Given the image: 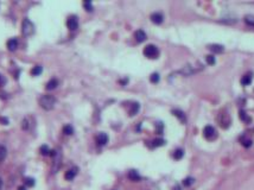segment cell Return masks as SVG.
Masks as SVG:
<instances>
[{
  "label": "cell",
  "mask_w": 254,
  "mask_h": 190,
  "mask_svg": "<svg viewBox=\"0 0 254 190\" xmlns=\"http://www.w3.org/2000/svg\"><path fill=\"white\" fill-rule=\"evenodd\" d=\"M240 119L243 120L245 123H250V118H249V117L246 114V112H243V111L240 112Z\"/></svg>",
  "instance_id": "obj_29"
},
{
  "label": "cell",
  "mask_w": 254,
  "mask_h": 190,
  "mask_svg": "<svg viewBox=\"0 0 254 190\" xmlns=\"http://www.w3.org/2000/svg\"><path fill=\"white\" fill-rule=\"evenodd\" d=\"M39 152H41V154H43V156H49V154H51V150H50V147H49L48 145H42V146L39 147Z\"/></svg>",
  "instance_id": "obj_20"
},
{
  "label": "cell",
  "mask_w": 254,
  "mask_h": 190,
  "mask_svg": "<svg viewBox=\"0 0 254 190\" xmlns=\"http://www.w3.org/2000/svg\"><path fill=\"white\" fill-rule=\"evenodd\" d=\"M174 190H182V189H181V186H179V185H176V186L174 188Z\"/></svg>",
  "instance_id": "obj_36"
},
{
  "label": "cell",
  "mask_w": 254,
  "mask_h": 190,
  "mask_svg": "<svg viewBox=\"0 0 254 190\" xmlns=\"http://www.w3.org/2000/svg\"><path fill=\"white\" fill-rule=\"evenodd\" d=\"M252 78H253V75H252L250 73L243 75L242 78H241V84H242V86H248V84H250Z\"/></svg>",
  "instance_id": "obj_16"
},
{
  "label": "cell",
  "mask_w": 254,
  "mask_h": 190,
  "mask_svg": "<svg viewBox=\"0 0 254 190\" xmlns=\"http://www.w3.org/2000/svg\"><path fill=\"white\" fill-rule=\"evenodd\" d=\"M67 26L69 30L74 31L78 28V18L76 16H70L68 19H67Z\"/></svg>",
  "instance_id": "obj_8"
},
{
  "label": "cell",
  "mask_w": 254,
  "mask_h": 190,
  "mask_svg": "<svg viewBox=\"0 0 254 190\" xmlns=\"http://www.w3.org/2000/svg\"><path fill=\"white\" fill-rule=\"evenodd\" d=\"M22 33L25 37H30V36H32L35 33V25L27 18H25L23 20V23H22Z\"/></svg>",
  "instance_id": "obj_3"
},
{
  "label": "cell",
  "mask_w": 254,
  "mask_h": 190,
  "mask_svg": "<svg viewBox=\"0 0 254 190\" xmlns=\"http://www.w3.org/2000/svg\"><path fill=\"white\" fill-rule=\"evenodd\" d=\"M183 156H184V151H183L182 149H177V150H175L174 153H172V157H174V159H176V160L182 159Z\"/></svg>",
  "instance_id": "obj_19"
},
{
  "label": "cell",
  "mask_w": 254,
  "mask_h": 190,
  "mask_svg": "<svg viewBox=\"0 0 254 190\" xmlns=\"http://www.w3.org/2000/svg\"><path fill=\"white\" fill-rule=\"evenodd\" d=\"M159 80H160V76H159L158 73H153V74L150 76V81H151L152 83H158Z\"/></svg>",
  "instance_id": "obj_26"
},
{
  "label": "cell",
  "mask_w": 254,
  "mask_h": 190,
  "mask_svg": "<svg viewBox=\"0 0 254 190\" xmlns=\"http://www.w3.org/2000/svg\"><path fill=\"white\" fill-rule=\"evenodd\" d=\"M96 143H98L99 145H106V144L108 143V136H107L106 133H103V132L99 133V134L96 136Z\"/></svg>",
  "instance_id": "obj_12"
},
{
  "label": "cell",
  "mask_w": 254,
  "mask_h": 190,
  "mask_svg": "<svg viewBox=\"0 0 254 190\" xmlns=\"http://www.w3.org/2000/svg\"><path fill=\"white\" fill-rule=\"evenodd\" d=\"M128 178H130L131 181H133V182H139V181L141 179V176H140L135 170H131V171L128 172Z\"/></svg>",
  "instance_id": "obj_15"
},
{
  "label": "cell",
  "mask_w": 254,
  "mask_h": 190,
  "mask_svg": "<svg viewBox=\"0 0 254 190\" xmlns=\"http://www.w3.org/2000/svg\"><path fill=\"white\" fill-rule=\"evenodd\" d=\"M203 136L207 138V139H209V140H213L214 138H216L217 137V132H216V130L213 127V126H206L204 128H203Z\"/></svg>",
  "instance_id": "obj_7"
},
{
  "label": "cell",
  "mask_w": 254,
  "mask_h": 190,
  "mask_svg": "<svg viewBox=\"0 0 254 190\" xmlns=\"http://www.w3.org/2000/svg\"><path fill=\"white\" fill-rule=\"evenodd\" d=\"M242 145L246 146V147H249V146L252 145V140H250V139H243V140H242Z\"/></svg>",
  "instance_id": "obj_33"
},
{
  "label": "cell",
  "mask_w": 254,
  "mask_h": 190,
  "mask_svg": "<svg viewBox=\"0 0 254 190\" xmlns=\"http://www.w3.org/2000/svg\"><path fill=\"white\" fill-rule=\"evenodd\" d=\"M206 61H207V63H208L209 65H213V64H215V63H216V59H215V57H214L213 55H208V56H206Z\"/></svg>",
  "instance_id": "obj_28"
},
{
  "label": "cell",
  "mask_w": 254,
  "mask_h": 190,
  "mask_svg": "<svg viewBox=\"0 0 254 190\" xmlns=\"http://www.w3.org/2000/svg\"><path fill=\"white\" fill-rule=\"evenodd\" d=\"M134 38H135V41H137L138 43H143V42L147 38V36H146L145 31H143V30H137V31L134 32Z\"/></svg>",
  "instance_id": "obj_10"
},
{
  "label": "cell",
  "mask_w": 254,
  "mask_h": 190,
  "mask_svg": "<svg viewBox=\"0 0 254 190\" xmlns=\"http://www.w3.org/2000/svg\"><path fill=\"white\" fill-rule=\"evenodd\" d=\"M25 185H26V186H33V185H35V179L31 178V177L25 178Z\"/></svg>",
  "instance_id": "obj_32"
},
{
  "label": "cell",
  "mask_w": 254,
  "mask_h": 190,
  "mask_svg": "<svg viewBox=\"0 0 254 190\" xmlns=\"http://www.w3.org/2000/svg\"><path fill=\"white\" fill-rule=\"evenodd\" d=\"M39 105L43 110L45 111H50L55 107L56 105V99L52 96V95H42L39 98Z\"/></svg>",
  "instance_id": "obj_2"
},
{
  "label": "cell",
  "mask_w": 254,
  "mask_h": 190,
  "mask_svg": "<svg viewBox=\"0 0 254 190\" xmlns=\"http://www.w3.org/2000/svg\"><path fill=\"white\" fill-rule=\"evenodd\" d=\"M18 190H26V186L22 185V186H19V188H18Z\"/></svg>",
  "instance_id": "obj_35"
},
{
  "label": "cell",
  "mask_w": 254,
  "mask_h": 190,
  "mask_svg": "<svg viewBox=\"0 0 254 190\" xmlns=\"http://www.w3.org/2000/svg\"><path fill=\"white\" fill-rule=\"evenodd\" d=\"M76 175H77V168H72V169H70V170H68V171L65 172L64 178H65L67 181H72V179L75 178Z\"/></svg>",
  "instance_id": "obj_13"
},
{
  "label": "cell",
  "mask_w": 254,
  "mask_h": 190,
  "mask_svg": "<svg viewBox=\"0 0 254 190\" xmlns=\"http://www.w3.org/2000/svg\"><path fill=\"white\" fill-rule=\"evenodd\" d=\"M18 48V39L17 38H11L7 41V49L10 51H14Z\"/></svg>",
  "instance_id": "obj_14"
},
{
  "label": "cell",
  "mask_w": 254,
  "mask_h": 190,
  "mask_svg": "<svg viewBox=\"0 0 254 190\" xmlns=\"http://www.w3.org/2000/svg\"><path fill=\"white\" fill-rule=\"evenodd\" d=\"M138 111H139V104H138V102L132 104L131 111H130V115H135V114L138 113Z\"/></svg>",
  "instance_id": "obj_24"
},
{
  "label": "cell",
  "mask_w": 254,
  "mask_h": 190,
  "mask_svg": "<svg viewBox=\"0 0 254 190\" xmlns=\"http://www.w3.org/2000/svg\"><path fill=\"white\" fill-rule=\"evenodd\" d=\"M165 144L164 139H154L152 141V147H157V146H163Z\"/></svg>",
  "instance_id": "obj_27"
},
{
  "label": "cell",
  "mask_w": 254,
  "mask_h": 190,
  "mask_svg": "<svg viewBox=\"0 0 254 190\" xmlns=\"http://www.w3.org/2000/svg\"><path fill=\"white\" fill-rule=\"evenodd\" d=\"M150 18H151L152 23H154V24H157V25L161 24L163 20H164V16H163L160 12H154V13H152Z\"/></svg>",
  "instance_id": "obj_9"
},
{
  "label": "cell",
  "mask_w": 254,
  "mask_h": 190,
  "mask_svg": "<svg viewBox=\"0 0 254 190\" xmlns=\"http://www.w3.org/2000/svg\"><path fill=\"white\" fill-rule=\"evenodd\" d=\"M245 23L249 26H254V16L253 15H247L245 16Z\"/></svg>",
  "instance_id": "obj_22"
},
{
  "label": "cell",
  "mask_w": 254,
  "mask_h": 190,
  "mask_svg": "<svg viewBox=\"0 0 254 190\" xmlns=\"http://www.w3.org/2000/svg\"><path fill=\"white\" fill-rule=\"evenodd\" d=\"M195 182V179L192 178V177H188V178H184V181H183V184L185 185V186H190L192 183Z\"/></svg>",
  "instance_id": "obj_31"
},
{
  "label": "cell",
  "mask_w": 254,
  "mask_h": 190,
  "mask_svg": "<svg viewBox=\"0 0 254 190\" xmlns=\"http://www.w3.org/2000/svg\"><path fill=\"white\" fill-rule=\"evenodd\" d=\"M144 55L147 58L154 59V58H157L159 56V49L156 45H153V44H148V45H146L144 48Z\"/></svg>",
  "instance_id": "obj_4"
},
{
  "label": "cell",
  "mask_w": 254,
  "mask_h": 190,
  "mask_svg": "<svg viewBox=\"0 0 254 190\" xmlns=\"http://www.w3.org/2000/svg\"><path fill=\"white\" fill-rule=\"evenodd\" d=\"M172 114L175 115V117H177L182 123H185V120H187V118H185V114L181 111V110H172Z\"/></svg>",
  "instance_id": "obj_17"
},
{
  "label": "cell",
  "mask_w": 254,
  "mask_h": 190,
  "mask_svg": "<svg viewBox=\"0 0 254 190\" xmlns=\"http://www.w3.org/2000/svg\"><path fill=\"white\" fill-rule=\"evenodd\" d=\"M7 156V150L4 145H0V162H3Z\"/></svg>",
  "instance_id": "obj_23"
},
{
  "label": "cell",
  "mask_w": 254,
  "mask_h": 190,
  "mask_svg": "<svg viewBox=\"0 0 254 190\" xmlns=\"http://www.w3.org/2000/svg\"><path fill=\"white\" fill-rule=\"evenodd\" d=\"M0 121L4 123V125H7V124H9V120H7L6 118H0Z\"/></svg>",
  "instance_id": "obj_34"
},
{
  "label": "cell",
  "mask_w": 254,
  "mask_h": 190,
  "mask_svg": "<svg viewBox=\"0 0 254 190\" xmlns=\"http://www.w3.org/2000/svg\"><path fill=\"white\" fill-rule=\"evenodd\" d=\"M208 49L214 54H222L224 50L223 45H221V44H210V45H208Z\"/></svg>",
  "instance_id": "obj_11"
},
{
  "label": "cell",
  "mask_w": 254,
  "mask_h": 190,
  "mask_svg": "<svg viewBox=\"0 0 254 190\" xmlns=\"http://www.w3.org/2000/svg\"><path fill=\"white\" fill-rule=\"evenodd\" d=\"M63 133L67 134V136H71L74 133V127L71 125H65L63 127Z\"/></svg>",
  "instance_id": "obj_25"
},
{
  "label": "cell",
  "mask_w": 254,
  "mask_h": 190,
  "mask_svg": "<svg viewBox=\"0 0 254 190\" xmlns=\"http://www.w3.org/2000/svg\"><path fill=\"white\" fill-rule=\"evenodd\" d=\"M1 186H3V179L0 178V188H1Z\"/></svg>",
  "instance_id": "obj_37"
},
{
  "label": "cell",
  "mask_w": 254,
  "mask_h": 190,
  "mask_svg": "<svg viewBox=\"0 0 254 190\" xmlns=\"http://www.w3.org/2000/svg\"><path fill=\"white\" fill-rule=\"evenodd\" d=\"M1 80H3V76H1V75H0V81H1Z\"/></svg>",
  "instance_id": "obj_38"
},
{
  "label": "cell",
  "mask_w": 254,
  "mask_h": 190,
  "mask_svg": "<svg viewBox=\"0 0 254 190\" xmlns=\"http://www.w3.org/2000/svg\"><path fill=\"white\" fill-rule=\"evenodd\" d=\"M83 7L86 9L88 12H92V11H93V4H92L90 1H84V3H83Z\"/></svg>",
  "instance_id": "obj_30"
},
{
  "label": "cell",
  "mask_w": 254,
  "mask_h": 190,
  "mask_svg": "<svg viewBox=\"0 0 254 190\" xmlns=\"http://www.w3.org/2000/svg\"><path fill=\"white\" fill-rule=\"evenodd\" d=\"M57 86H58V81H57L56 78H51V80L46 83V87H45V88H46L48 90H52V89H55Z\"/></svg>",
  "instance_id": "obj_18"
},
{
  "label": "cell",
  "mask_w": 254,
  "mask_h": 190,
  "mask_svg": "<svg viewBox=\"0 0 254 190\" xmlns=\"http://www.w3.org/2000/svg\"><path fill=\"white\" fill-rule=\"evenodd\" d=\"M230 123H232V120H230V117H229V114L227 112L220 113V115H219V124H220V126L222 128H228L230 126Z\"/></svg>",
  "instance_id": "obj_6"
},
{
  "label": "cell",
  "mask_w": 254,
  "mask_h": 190,
  "mask_svg": "<svg viewBox=\"0 0 254 190\" xmlns=\"http://www.w3.org/2000/svg\"><path fill=\"white\" fill-rule=\"evenodd\" d=\"M42 71H43V68L41 65H36V67H33L31 69V75L32 76H38V75L42 74Z\"/></svg>",
  "instance_id": "obj_21"
},
{
  "label": "cell",
  "mask_w": 254,
  "mask_h": 190,
  "mask_svg": "<svg viewBox=\"0 0 254 190\" xmlns=\"http://www.w3.org/2000/svg\"><path fill=\"white\" fill-rule=\"evenodd\" d=\"M35 126H36V119L33 118V115H26L22 121V128L24 131H31L35 128Z\"/></svg>",
  "instance_id": "obj_5"
},
{
  "label": "cell",
  "mask_w": 254,
  "mask_h": 190,
  "mask_svg": "<svg viewBox=\"0 0 254 190\" xmlns=\"http://www.w3.org/2000/svg\"><path fill=\"white\" fill-rule=\"evenodd\" d=\"M51 156H52V165H51V172L56 173L61 165H62V151L61 149H56L54 151H51Z\"/></svg>",
  "instance_id": "obj_1"
}]
</instances>
